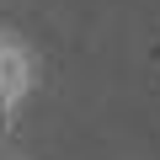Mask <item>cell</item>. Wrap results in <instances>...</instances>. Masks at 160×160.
Instances as JSON below:
<instances>
[{"label":"cell","mask_w":160,"mask_h":160,"mask_svg":"<svg viewBox=\"0 0 160 160\" xmlns=\"http://www.w3.org/2000/svg\"><path fill=\"white\" fill-rule=\"evenodd\" d=\"M38 75H43V64H38V48H32V43L16 32V27H0V139L16 128L22 107L32 102V91H38Z\"/></svg>","instance_id":"6da1fadb"}]
</instances>
